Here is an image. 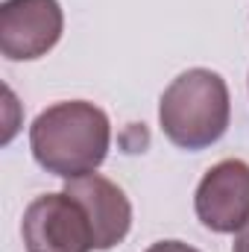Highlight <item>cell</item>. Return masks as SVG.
<instances>
[{
    "label": "cell",
    "instance_id": "cell-4",
    "mask_svg": "<svg viewBox=\"0 0 249 252\" xmlns=\"http://www.w3.org/2000/svg\"><path fill=\"white\" fill-rule=\"evenodd\" d=\"M64 30L59 0H6L0 6V53L12 62L47 56Z\"/></svg>",
    "mask_w": 249,
    "mask_h": 252
},
{
    "label": "cell",
    "instance_id": "cell-1",
    "mask_svg": "<svg viewBox=\"0 0 249 252\" xmlns=\"http://www.w3.org/2000/svg\"><path fill=\"white\" fill-rule=\"evenodd\" d=\"M112 144L109 115L88 100H67L47 106L30 126V147L35 161L62 179L94 173Z\"/></svg>",
    "mask_w": 249,
    "mask_h": 252
},
{
    "label": "cell",
    "instance_id": "cell-8",
    "mask_svg": "<svg viewBox=\"0 0 249 252\" xmlns=\"http://www.w3.org/2000/svg\"><path fill=\"white\" fill-rule=\"evenodd\" d=\"M235 252H249V223L238 232V238H235Z\"/></svg>",
    "mask_w": 249,
    "mask_h": 252
},
{
    "label": "cell",
    "instance_id": "cell-6",
    "mask_svg": "<svg viewBox=\"0 0 249 252\" xmlns=\"http://www.w3.org/2000/svg\"><path fill=\"white\" fill-rule=\"evenodd\" d=\"M64 193L73 196L91 223L94 232V250L106 252L112 247H118L129 235L132 226V205L126 199V193L112 179L100 176V173H88L79 179H67Z\"/></svg>",
    "mask_w": 249,
    "mask_h": 252
},
{
    "label": "cell",
    "instance_id": "cell-3",
    "mask_svg": "<svg viewBox=\"0 0 249 252\" xmlns=\"http://www.w3.org/2000/svg\"><path fill=\"white\" fill-rule=\"evenodd\" d=\"M27 252H91L94 232L85 208L67 193L35 196L21 220Z\"/></svg>",
    "mask_w": 249,
    "mask_h": 252
},
{
    "label": "cell",
    "instance_id": "cell-2",
    "mask_svg": "<svg viewBox=\"0 0 249 252\" xmlns=\"http://www.w3.org/2000/svg\"><path fill=\"white\" fill-rule=\"evenodd\" d=\"M232 121L229 85L208 67H190L179 73L161 94L158 124L167 141L179 150H205L217 144Z\"/></svg>",
    "mask_w": 249,
    "mask_h": 252
},
{
    "label": "cell",
    "instance_id": "cell-5",
    "mask_svg": "<svg viewBox=\"0 0 249 252\" xmlns=\"http://www.w3.org/2000/svg\"><path fill=\"white\" fill-rule=\"evenodd\" d=\"M193 208L205 229L217 235L241 232L249 223V164L241 158L214 164L196 185Z\"/></svg>",
    "mask_w": 249,
    "mask_h": 252
},
{
    "label": "cell",
    "instance_id": "cell-7",
    "mask_svg": "<svg viewBox=\"0 0 249 252\" xmlns=\"http://www.w3.org/2000/svg\"><path fill=\"white\" fill-rule=\"evenodd\" d=\"M147 252H199V250L187 247V244H182V241H158V244H153Z\"/></svg>",
    "mask_w": 249,
    "mask_h": 252
}]
</instances>
